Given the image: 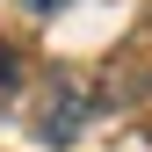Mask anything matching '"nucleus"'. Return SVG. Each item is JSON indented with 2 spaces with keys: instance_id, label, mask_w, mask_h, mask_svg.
<instances>
[{
  "instance_id": "nucleus-3",
  "label": "nucleus",
  "mask_w": 152,
  "mask_h": 152,
  "mask_svg": "<svg viewBox=\"0 0 152 152\" xmlns=\"http://www.w3.org/2000/svg\"><path fill=\"white\" fill-rule=\"evenodd\" d=\"M22 7H29V15H58L65 0H22Z\"/></svg>"
},
{
  "instance_id": "nucleus-1",
  "label": "nucleus",
  "mask_w": 152,
  "mask_h": 152,
  "mask_svg": "<svg viewBox=\"0 0 152 152\" xmlns=\"http://www.w3.org/2000/svg\"><path fill=\"white\" fill-rule=\"evenodd\" d=\"M80 123H87V102H80L72 87H58V94H51V109L36 116V138H44V145H72V138H80Z\"/></svg>"
},
{
  "instance_id": "nucleus-2",
  "label": "nucleus",
  "mask_w": 152,
  "mask_h": 152,
  "mask_svg": "<svg viewBox=\"0 0 152 152\" xmlns=\"http://www.w3.org/2000/svg\"><path fill=\"white\" fill-rule=\"evenodd\" d=\"M7 80H15V51L0 44V87H7Z\"/></svg>"
}]
</instances>
